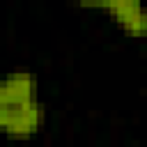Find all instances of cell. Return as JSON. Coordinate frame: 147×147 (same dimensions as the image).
Wrapping results in <instances>:
<instances>
[{"label": "cell", "instance_id": "1", "mask_svg": "<svg viewBox=\"0 0 147 147\" xmlns=\"http://www.w3.org/2000/svg\"><path fill=\"white\" fill-rule=\"evenodd\" d=\"M46 124V106L34 99L28 103L0 106V129L11 140H28Z\"/></svg>", "mask_w": 147, "mask_h": 147}, {"label": "cell", "instance_id": "2", "mask_svg": "<svg viewBox=\"0 0 147 147\" xmlns=\"http://www.w3.org/2000/svg\"><path fill=\"white\" fill-rule=\"evenodd\" d=\"M87 9H103L113 16V21L131 37H140L147 32V9L140 0H101V2H80Z\"/></svg>", "mask_w": 147, "mask_h": 147}, {"label": "cell", "instance_id": "3", "mask_svg": "<svg viewBox=\"0 0 147 147\" xmlns=\"http://www.w3.org/2000/svg\"><path fill=\"white\" fill-rule=\"evenodd\" d=\"M37 90H39V83L28 69H14L0 80V106L34 101Z\"/></svg>", "mask_w": 147, "mask_h": 147}]
</instances>
